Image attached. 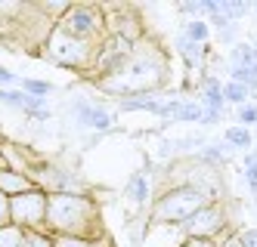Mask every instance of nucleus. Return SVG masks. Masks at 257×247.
I'll use <instances>...</instances> for the list:
<instances>
[{
  "mask_svg": "<svg viewBox=\"0 0 257 247\" xmlns=\"http://www.w3.org/2000/svg\"><path fill=\"white\" fill-rule=\"evenodd\" d=\"M164 74H168V65H164V56L158 47L149 44H134L131 56L124 59V65L112 74V78L96 81L105 93L124 99V96H149V90L164 84Z\"/></svg>",
  "mask_w": 257,
  "mask_h": 247,
  "instance_id": "nucleus-1",
  "label": "nucleus"
},
{
  "mask_svg": "<svg viewBox=\"0 0 257 247\" xmlns=\"http://www.w3.org/2000/svg\"><path fill=\"white\" fill-rule=\"evenodd\" d=\"M44 232L47 235H84L93 238L102 235L99 225V204L84 195L75 192H59V195H47V219H44Z\"/></svg>",
  "mask_w": 257,
  "mask_h": 247,
  "instance_id": "nucleus-2",
  "label": "nucleus"
},
{
  "mask_svg": "<svg viewBox=\"0 0 257 247\" xmlns=\"http://www.w3.org/2000/svg\"><path fill=\"white\" fill-rule=\"evenodd\" d=\"M96 50H99V44H90V41H81V37H71L59 25H53L50 34H47V41H44V56H47V59L53 65L71 68V71L93 68Z\"/></svg>",
  "mask_w": 257,
  "mask_h": 247,
  "instance_id": "nucleus-3",
  "label": "nucleus"
},
{
  "mask_svg": "<svg viewBox=\"0 0 257 247\" xmlns=\"http://www.w3.org/2000/svg\"><path fill=\"white\" fill-rule=\"evenodd\" d=\"M205 204H211L205 195L192 185H171L158 201L152 204V222L155 225H183L189 216H195Z\"/></svg>",
  "mask_w": 257,
  "mask_h": 247,
  "instance_id": "nucleus-4",
  "label": "nucleus"
},
{
  "mask_svg": "<svg viewBox=\"0 0 257 247\" xmlns=\"http://www.w3.org/2000/svg\"><path fill=\"white\" fill-rule=\"evenodd\" d=\"M62 31H68L71 37H81V41H90V44H102V37L108 34L105 28V16L99 7H90V4H75L68 7L65 16L56 22Z\"/></svg>",
  "mask_w": 257,
  "mask_h": 247,
  "instance_id": "nucleus-5",
  "label": "nucleus"
},
{
  "mask_svg": "<svg viewBox=\"0 0 257 247\" xmlns=\"http://www.w3.org/2000/svg\"><path fill=\"white\" fill-rule=\"evenodd\" d=\"M47 219V192L31 188L25 195L10 198V222L25 232H41Z\"/></svg>",
  "mask_w": 257,
  "mask_h": 247,
  "instance_id": "nucleus-6",
  "label": "nucleus"
},
{
  "mask_svg": "<svg viewBox=\"0 0 257 247\" xmlns=\"http://www.w3.org/2000/svg\"><path fill=\"white\" fill-rule=\"evenodd\" d=\"M68 115H71V121H75L78 127H84V130H93L96 136L99 133H108L115 127V111L108 108V105H102V102H93V99H71L68 102Z\"/></svg>",
  "mask_w": 257,
  "mask_h": 247,
  "instance_id": "nucleus-7",
  "label": "nucleus"
},
{
  "mask_svg": "<svg viewBox=\"0 0 257 247\" xmlns=\"http://www.w3.org/2000/svg\"><path fill=\"white\" fill-rule=\"evenodd\" d=\"M220 232H226V210H223V204H205L195 216H189L186 222H183V235H186V238L217 241Z\"/></svg>",
  "mask_w": 257,
  "mask_h": 247,
  "instance_id": "nucleus-8",
  "label": "nucleus"
},
{
  "mask_svg": "<svg viewBox=\"0 0 257 247\" xmlns=\"http://www.w3.org/2000/svg\"><path fill=\"white\" fill-rule=\"evenodd\" d=\"M31 188H34L31 176H25V173H19V170H10V167L0 164V192H4L7 198L25 195V192H31Z\"/></svg>",
  "mask_w": 257,
  "mask_h": 247,
  "instance_id": "nucleus-9",
  "label": "nucleus"
},
{
  "mask_svg": "<svg viewBox=\"0 0 257 247\" xmlns=\"http://www.w3.org/2000/svg\"><path fill=\"white\" fill-rule=\"evenodd\" d=\"M124 198L131 201L134 207H146L152 198V188H149V176L146 170H134L131 179H127V188H124Z\"/></svg>",
  "mask_w": 257,
  "mask_h": 247,
  "instance_id": "nucleus-10",
  "label": "nucleus"
},
{
  "mask_svg": "<svg viewBox=\"0 0 257 247\" xmlns=\"http://www.w3.org/2000/svg\"><path fill=\"white\" fill-rule=\"evenodd\" d=\"M180 37H186L189 44H198V47H208V41L214 37L211 25H208V19H189V22H183V34Z\"/></svg>",
  "mask_w": 257,
  "mask_h": 247,
  "instance_id": "nucleus-11",
  "label": "nucleus"
},
{
  "mask_svg": "<svg viewBox=\"0 0 257 247\" xmlns=\"http://www.w3.org/2000/svg\"><path fill=\"white\" fill-rule=\"evenodd\" d=\"M257 65V50L248 41H235L229 47V68H251Z\"/></svg>",
  "mask_w": 257,
  "mask_h": 247,
  "instance_id": "nucleus-12",
  "label": "nucleus"
},
{
  "mask_svg": "<svg viewBox=\"0 0 257 247\" xmlns=\"http://www.w3.org/2000/svg\"><path fill=\"white\" fill-rule=\"evenodd\" d=\"M53 247H112V238L105 232L102 235H93V238H78V235H56L53 238Z\"/></svg>",
  "mask_w": 257,
  "mask_h": 247,
  "instance_id": "nucleus-13",
  "label": "nucleus"
},
{
  "mask_svg": "<svg viewBox=\"0 0 257 247\" xmlns=\"http://www.w3.org/2000/svg\"><path fill=\"white\" fill-rule=\"evenodd\" d=\"M177 50H180V56H183V62H186L189 68H195V65H205V62L211 59V50H208V47H198V44H189L186 37H180V41H177Z\"/></svg>",
  "mask_w": 257,
  "mask_h": 247,
  "instance_id": "nucleus-14",
  "label": "nucleus"
},
{
  "mask_svg": "<svg viewBox=\"0 0 257 247\" xmlns=\"http://www.w3.org/2000/svg\"><path fill=\"white\" fill-rule=\"evenodd\" d=\"M223 142H226L229 148H238V151H251V145H254V133H251L248 127L232 124V127H226V133H223Z\"/></svg>",
  "mask_w": 257,
  "mask_h": 247,
  "instance_id": "nucleus-15",
  "label": "nucleus"
},
{
  "mask_svg": "<svg viewBox=\"0 0 257 247\" xmlns=\"http://www.w3.org/2000/svg\"><path fill=\"white\" fill-rule=\"evenodd\" d=\"M201 115H205V108H201L198 99H180V105L174 111V121L177 124H201Z\"/></svg>",
  "mask_w": 257,
  "mask_h": 247,
  "instance_id": "nucleus-16",
  "label": "nucleus"
},
{
  "mask_svg": "<svg viewBox=\"0 0 257 247\" xmlns=\"http://www.w3.org/2000/svg\"><path fill=\"white\" fill-rule=\"evenodd\" d=\"M217 7H220V16L235 25H238V19H245L251 13V4H245V0H217Z\"/></svg>",
  "mask_w": 257,
  "mask_h": 247,
  "instance_id": "nucleus-17",
  "label": "nucleus"
},
{
  "mask_svg": "<svg viewBox=\"0 0 257 247\" xmlns=\"http://www.w3.org/2000/svg\"><path fill=\"white\" fill-rule=\"evenodd\" d=\"M248 99H251V90H248V87L232 84V81H226V84H223V102H226V105L242 108V105H248Z\"/></svg>",
  "mask_w": 257,
  "mask_h": 247,
  "instance_id": "nucleus-18",
  "label": "nucleus"
},
{
  "mask_svg": "<svg viewBox=\"0 0 257 247\" xmlns=\"http://www.w3.org/2000/svg\"><path fill=\"white\" fill-rule=\"evenodd\" d=\"M19 87H22V93H28V96H34V99H47L50 93L56 90L50 81H41V78H22Z\"/></svg>",
  "mask_w": 257,
  "mask_h": 247,
  "instance_id": "nucleus-19",
  "label": "nucleus"
},
{
  "mask_svg": "<svg viewBox=\"0 0 257 247\" xmlns=\"http://www.w3.org/2000/svg\"><path fill=\"white\" fill-rule=\"evenodd\" d=\"M0 247H25V229H19V225H0Z\"/></svg>",
  "mask_w": 257,
  "mask_h": 247,
  "instance_id": "nucleus-20",
  "label": "nucleus"
},
{
  "mask_svg": "<svg viewBox=\"0 0 257 247\" xmlns=\"http://www.w3.org/2000/svg\"><path fill=\"white\" fill-rule=\"evenodd\" d=\"M229 81L242 84V87H248L254 93L257 90V65H251V68H229Z\"/></svg>",
  "mask_w": 257,
  "mask_h": 247,
  "instance_id": "nucleus-21",
  "label": "nucleus"
},
{
  "mask_svg": "<svg viewBox=\"0 0 257 247\" xmlns=\"http://www.w3.org/2000/svg\"><path fill=\"white\" fill-rule=\"evenodd\" d=\"M257 124V102H248V105H242L238 108V127H254Z\"/></svg>",
  "mask_w": 257,
  "mask_h": 247,
  "instance_id": "nucleus-22",
  "label": "nucleus"
},
{
  "mask_svg": "<svg viewBox=\"0 0 257 247\" xmlns=\"http://www.w3.org/2000/svg\"><path fill=\"white\" fill-rule=\"evenodd\" d=\"M25 247H53V235L41 232H25Z\"/></svg>",
  "mask_w": 257,
  "mask_h": 247,
  "instance_id": "nucleus-23",
  "label": "nucleus"
},
{
  "mask_svg": "<svg viewBox=\"0 0 257 247\" xmlns=\"http://www.w3.org/2000/svg\"><path fill=\"white\" fill-rule=\"evenodd\" d=\"M245 182H257V151H245V170H242Z\"/></svg>",
  "mask_w": 257,
  "mask_h": 247,
  "instance_id": "nucleus-24",
  "label": "nucleus"
},
{
  "mask_svg": "<svg viewBox=\"0 0 257 247\" xmlns=\"http://www.w3.org/2000/svg\"><path fill=\"white\" fill-rule=\"evenodd\" d=\"M235 37H238V25H235V22H226L223 28L217 31V41H220V44H226V47L235 44Z\"/></svg>",
  "mask_w": 257,
  "mask_h": 247,
  "instance_id": "nucleus-25",
  "label": "nucleus"
},
{
  "mask_svg": "<svg viewBox=\"0 0 257 247\" xmlns=\"http://www.w3.org/2000/svg\"><path fill=\"white\" fill-rule=\"evenodd\" d=\"M238 244H242V247H257V225H254V229H242V232H238Z\"/></svg>",
  "mask_w": 257,
  "mask_h": 247,
  "instance_id": "nucleus-26",
  "label": "nucleus"
},
{
  "mask_svg": "<svg viewBox=\"0 0 257 247\" xmlns=\"http://www.w3.org/2000/svg\"><path fill=\"white\" fill-rule=\"evenodd\" d=\"M10 222V198L0 192V225H7Z\"/></svg>",
  "mask_w": 257,
  "mask_h": 247,
  "instance_id": "nucleus-27",
  "label": "nucleus"
},
{
  "mask_svg": "<svg viewBox=\"0 0 257 247\" xmlns=\"http://www.w3.org/2000/svg\"><path fill=\"white\" fill-rule=\"evenodd\" d=\"M180 13L183 16H201V10H198V0H186V4H180Z\"/></svg>",
  "mask_w": 257,
  "mask_h": 247,
  "instance_id": "nucleus-28",
  "label": "nucleus"
},
{
  "mask_svg": "<svg viewBox=\"0 0 257 247\" xmlns=\"http://www.w3.org/2000/svg\"><path fill=\"white\" fill-rule=\"evenodd\" d=\"M180 247H217V241H205V238H183Z\"/></svg>",
  "mask_w": 257,
  "mask_h": 247,
  "instance_id": "nucleus-29",
  "label": "nucleus"
},
{
  "mask_svg": "<svg viewBox=\"0 0 257 247\" xmlns=\"http://www.w3.org/2000/svg\"><path fill=\"white\" fill-rule=\"evenodd\" d=\"M217 247H242V244H238V235H226V238L220 241Z\"/></svg>",
  "mask_w": 257,
  "mask_h": 247,
  "instance_id": "nucleus-30",
  "label": "nucleus"
},
{
  "mask_svg": "<svg viewBox=\"0 0 257 247\" xmlns=\"http://www.w3.org/2000/svg\"><path fill=\"white\" fill-rule=\"evenodd\" d=\"M251 10H254V13H257V4H254V7H251Z\"/></svg>",
  "mask_w": 257,
  "mask_h": 247,
  "instance_id": "nucleus-31",
  "label": "nucleus"
},
{
  "mask_svg": "<svg viewBox=\"0 0 257 247\" xmlns=\"http://www.w3.org/2000/svg\"><path fill=\"white\" fill-rule=\"evenodd\" d=\"M254 210H257V201H254Z\"/></svg>",
  "mask_w": 257,
  "mask_h": 247,
  "instance_id": "nucleus-32",
  "label": "nucleus"
},
{
  "mask_svg": "<svg viewBox=\"0 0 257 247\" xmlns=\"http://www.w3.org/2000/svg\"><path fill=\"white\" fill-rule=\"evenodd\" d=\"M254 50H257V41H254Z\"/></svg>",
  "mask_w": 257,
  "mask_h": 247,
  "instance_id": "nucleus-33",
  "label": "nucleus"
}]
</instances>
